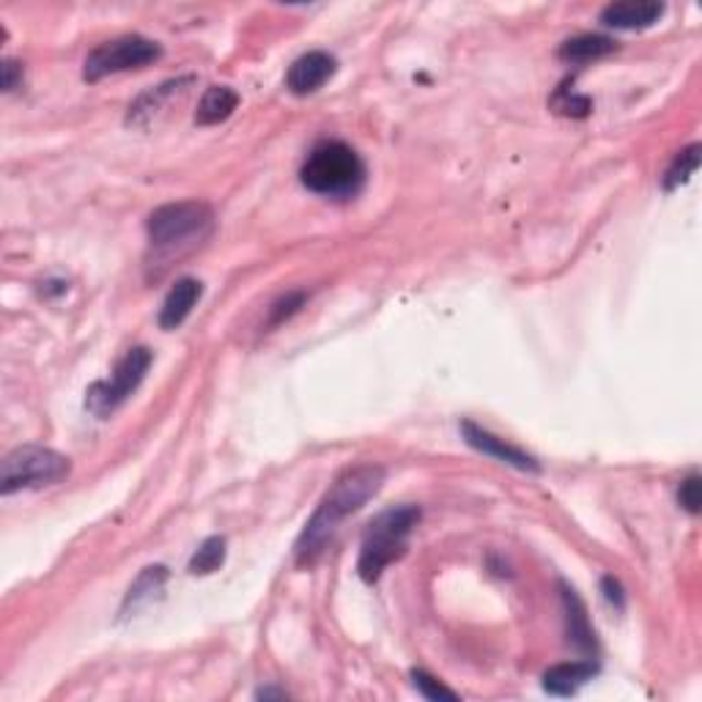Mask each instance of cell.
Listing matches in <instances>:
<instances>
[{
	"label": "cell",
	"instance_id": "2e32d148",
	"mask_svg": "<svg viewBox=\"0 0 702 702\" xmlns=\"http://www.w3.org/2000/svg\"><path fill=\"white\" fill-rule=\"evenodd\" d=\"M617 50V41L610 39V36H598V34H582L574 36V39L563 41L558 50V55L569 64H590V61L607 59Z\"/></svg>",
	"mask_w": 702,
	"mask_h": 702
},
{
	"label": "cell",
	"instance_id": "e0dca14e",
	"mask_svg": "<svg viewBox=\"0 0 702 702\" xmlns=\"http://www.w3.org/2000/svg\"><path fill=\"white\" fill-rule=\"evenodd\" d=\"M165 579H168V569H165V565H149V569H143V574H140L138 579H135V585L127 590V598H124V612H127L129 607L138 610L140 604H145L154 592L163 590Z\"/></svg>",
	"mask_w": 702,
	"mask_h": 702
},
{
	"label": "cell",
	"instance_id": "44dd1931",
	"mask_svg": "<svg viewBox=\"0 0 702 702\" xmlns=\"http://www.w3.org/2000/svg\"><path fill=\"white\" fill-rule=\"evenodd\" d=\"M412 684H414V689L425 697V700H434V702L436 700H450V702L459 700V694H456L454 689H447L445 684H439V680H436L434 675L425 673V669H414Z\"/></svg>",
	"mask_w": 702,
	"mask_h": 702
},
{
	"label": "cell",
	"instance_id": "5bb4252c",
	"mask_svg": "<svg viewBox=\"0 0 702 702\" xmlns=\"http://www.w3.org/2000/svg\"><path fill=\"white\" fill-rule=\"evenodd\" d=\"M598 675V664L592 659H585V662H565L551 667L549 673L544 675V689L549 691L551 697H574L576 691L585 684H590Z\"/></svg>",
	"mask_w": 702,
	"mask_h": 702
},
{
	"label": "cell",
	"instance_id": "7c38bea8",
	"mask_svg": "<svg viewBox=\"0 0 702 702\" xmlns=\"http://www.w3.org/2000/svg\"><path fill=\"white\" fill-rule=\"evenodd\" d=\"M560 598H563L565 634H569V642L574 644L579 653H585V656H596L598 653L596 631H592L590 617H587V610H585V604H582V598L576 596L574 587H569V585H560Z\"/></svg>",
	"mask_w": 702,
	"mask_h": 702
},
{
	"label": "cell",
	"instance_id": "8fae6325",
	"mask_svg": "<svg viewBox=\"0 0 702 702\" xmlns=\"http://www.w3.org/2000/svg\"><path fill=\"white\" fill-rule=\"evenodd\" d=\"M204 296V283L195 278H179L170 285L168 296H165L163 308H159V327L163 330H179L187 319H190L192 308L201 303Z\"/></svg>",
	"mask_w": 702,
	"mask_h": 702
},
{
	"label": "cell",
	"instance_id": "3957f363",
	"mask_svg": "<svg viewBox=\"0 0 702 702\" xmlns=\"http://www.w3.org/2000/svg\"><path fill=\"white\" fill-rule=\"evenodd\" d=\"M420 519H423V511L418 506H400L379 513L368 524L360 549V563H357V574L366 585L379 582L387 565H393L395 560L407 554L409 535L418 527Z\"/></svg>",
	"mask_w": 702,
	"mask_h": 702
},
{
	"label": "cell",
	"instance_id": "603a6c76",
	"mask_svg": "<svg viewBox=\"0 0 702 702\" xmlns=\"http://www.w3.org/2000/svg\"><path fill=\"white\" fill-rule=\"evenodd\" d=\"M678 502L684 511H689L691 516L700 513L702 506V486H700V475H689L678 488Z\"/></svg>",
	"mask_w": 702,
	"mask_h": 702
},
{
	"label": "cell",
	"instance_id": "277c9868",
	"mask_svg": "<svg viewBox=\"0 0 702 702\" xmlns=\"http://www.w3.org/2000/svg\"><path fill=\"white\" fill-rule=\"evenodd\" d=\"M215 231V212L204 201H179L154 209L145 220L149 244L157 256H179Z\"/></svg>",
	"mask_w": 702,
	"mask_h": 702
},
{
	"label": "cell",
	"instance_id": "9c48e42d",
	"mask_svg": "<svg viewBox=\"0 0 702 702\" xmlns=\"http://www.w3.org/2000/svg\"><path fill=\"white\" fill-rule=\"evenodd\" d=\"M337 61L332 59L330 53H321V50H314V53H305L289 66L285 72V88L296 97H308V93H316L321 86L335 77Z\"/></svg>",
	"mask_w": 702,
	"mask_h": 702
},
{
	"label": "cell",
	"instance_id": "ffe728a7",
	"mask_svg": "<svg viewBox=\"0 0 702 702\" xmlns=\"http://www.w3.org/2000/svg\"><path fill=\"white\" fill-rule=\"evenodd\" d=\"M305 303H308V294H305V291H291V294L280 296L278 303L269 308V327H278L283 324V321H289L291 316L305 308Z\"/></svg>",
	"mask_w": 702,
	"mask_h": 702
},
{
	"label": "cell",
	"instance_id": "30bf717a",
	"mask_svg": "<svg viewBox=\"0 0 702 702\" xmlns=\"http://www.w3.org/2000/svg\"><path fill=\"white\" fill-rule=\"evenodd\" d=\"M664 14V3L656 0H621L601 12V25L615 30H642L656 25Z\"/></svg>",
	"mask_w": 702,
	"mask_h": 702
},
{
	"label": "cell",
	"instance_id": "ba28073f",
	"mask_svg": "<svg viewBox=\"0 0 702 702\" xmlns=\"http://www.w3.org/2000/svg\"><path fill=\"white\" fill-rule=\"evenodd\" d=\"M461 434H464L467 445L475 447L477 454L492 456V459L502 461V464L516 467V470H522V472H535V475L540 472V464L535 456L524 454L522 447L511 445V442L499 439V436H494L492 431L481 429V425H475L472 420H464V423H461Z\"/></svg>",
	"mask_w": 702,
	"mask_h": 702
},
{
	"label": "cell",
	"instance_id": "cb8c5ba5",
	"mask_svg": "<svg viewBox=\"0 0 702 702\" xmlns=\"http://www.w3.org/2000/svg\"><path fill=\"white\" fill-rule=\"evenodd\" d=\"M601 590H604L607 601H610V604H615L617 610H623V607H626V596H623V587L615 576H604V579H601Z\"/></svg>",
	"mask_w": 702,
	"mask_h": 702
},
{
	"label": "cell",
	"instance_id": "ac0fdd59",
	"mask_svg": "<svg viewBox=\"0 0 702 702\" xmlns=\"http://www.w3.org/2000/svg\"><path fill=\"white\" fill-rule=\"evenodd\" d=\"M222 563H226V538H220V535H212V538H206L204 544L197 546L195 554H192L190 574L192 576H209V574H215V571H220Z\"/></svg>",
	"mask_w": 702,
	"mask_h": 702
},
{
	"label": "cell",
	"instance_id": "d4e9b609",
	"mask_svg": "<svg viewBox=\"0 0 702 702\" xmlns=\"http://www.w3.org/2000/svg\"><path fill=\"white\" fill-rule=\"evenodd\" d=\"M20 82H23V66L17 61L7 59L3 61V91L12 93L14 88H20Z\"/></svg>",
	"mask_w": 702,
	"mask_h": 702
},
{
	"label": "cell",
	"instance_id": "7402d4cb",
	"mask_svg": "<svg viewBox=\"0 0 702 702\" xmlns=\"http://www.w3.org/2000/svg\"><path fill=\"white\" fill-rule=\"evenodd\" d=\"M551 107L558 113H563V116L585 118L590 116L592 102L587 97H574V93H569V88H560V91L554 93V99H551Z\"/></svg>",
	"mask_w": 702,
	"mask_h": 702
},
{
	"label": "cell",
	"instance_id": "4fadbf2b",
	"mask_svg": "<svg viewBox=\"0 0 702 702\" xmlns=\"http://www.w3.org/2000/svg\"><path fill=\"white\" fill-rule=\"evenodd\" d=\"M192 82H195V77H179V80H168L163 82V86L152 88V91L140 93V97L135 99V105H129V113H127L129 127H145V124L152 122V118L168 105L170 99L184 93L187 86H192Z\"/></svg>",
	"mask_w": 702,
	"mask_h": 702
},
{
	"label": "cell",
	"instance_id": "7a4b0ae2",
	"mask_svg": "<svg viewBox=\"0 0 702 702\" xmlns=\"http://www.w3.org/2000/svg\"><path fill=\"white\" fill-rule=\"evenodd\" d=\"M366 163L360 154L341 140H324L314 145L299 170V179L310 192L335 201L355 197L366 187Z\"/></svg>",
	"mask_w": 702,
	"mask_h": 702
},
{
	"label": "cell",
	"instance_id": "d6986e66",
	"mask_svg": "<svg viewBox=\"0 0 702 702\" xmlns=\"http://www.w3.org/2000/svg\"><path fill=\"white\" fill-rule=\"evenodd\" d=\"M700 152L702 149L694 143V145H689V149H684V152L675 154V159L669 163L667 174H664V179H662L664 190L667 192L678 190L680 184H686V181L697 174V168H700Z\"/></svg>",
	"mask_w": 702,
	"mask_h": 702
},
{
	"label": "cell",
	"instance_id": "484cf974",
	"mask_svg": "<svg viewBox=\"0 0 702 702\" xmlns=\"http://www.w3.org/2000/svg\"><path fill=\"white\" fill-rule=\"evenodd\" d=\"M256 697H258V700H272V697L283 700V697H289V694H285V691H280V689H261Z\"/></svg>",
	"mask_w": 702,
	"mask_h": 702
},
{
	"label": "cell",
	"instance_id": "9a60e30c",
	"mask_svg": "<svg viewBox=\"0 0 702 702\" xmlns=\"http://www.w3.org/2000/svg\"><path fill=\"white\" fill-rule=\"evenodd\" d=\"M239 107V93L228 86H209L197 102L195 124L197 127H215L222 124L226 118L233 116V111Z\"/></svg>",
	"mask_w": 702,
	"mask_h": 702
},
{
	"label": "cell",
	"instance_id": "52a82bcc",
	"mask_svg": "<svg viewBox=\"0 0 702 702\" xmlns=\"http://www.w3.org/2000/svg\"><path fill=\"white\" fill-rule=\"evenodd\" d=\"M163 59V47L157 41L145 39V36H122V39L105 41V44L93 47L82 64V80L99 82L107 75H122V72L145 69L154 61Z\"/></svg>",
	"mask_w": 702,
	"mask_h": 702
},
{
	"label": "cell",
	"instance_id": "8992f818",
	"mask_svg": "<svg viewBox=\"0 0 702 702\" xmlns=\"http://www.w3.org/2000/svg\"><path fill=\"white\" fill-rule=\"evenodd\" d=\"M154 355L152 348L135 346L129 348L127 355L116 362L111 379H102V382L91 384L86 393V409L91 414H97L99 420L111 418L124 400L135 393V390L143 384L145 373L152 368Z\"/></svg>",
	"mask_w": 702,
	"mask_h": 702
},
{
	"label": "cell",
	"instance_id": "5b68a950",
	"mask_svg": "<svg viewBox=\"0 0 702 702\" xmlns=\"http://www.w3.org/2000/svg\"><path fill=\"white\" fill-rule=\"evenodd\" d=\"M69 459L50 447L41 445H23L3 459L0 467V492H28V488L55 486L69 475Z\"/></svg>",
	"mask_w": 702,
	"mask_h": 702
},
{
	"label": "cell",
	"instance_id": "6da1fadb",
	"mask_svg": "<svg viewBox=\"0 0 702 702\" xmlns=\"http://www.w3.org/2000/svg\"><path fill=\"white\" fill-rule=\"evenodd\" d=\"M384 483V467L379 464H357L348 467L346 472L335 477V483L330 486V492L324 494V499L319 502L316 513L310 516V522L305 524L303 535L294 546V560L296 565H314L321 558V551L327 549V544L332 540L335 529L341 527V522H346L352 513L360 511L368 499H373L379 494Z\"/></svg>",
	"mask_w": 702,
	"mask_h": 702
}]
</instances>
